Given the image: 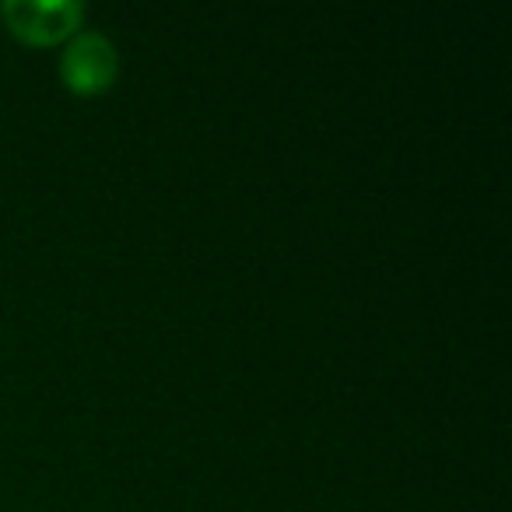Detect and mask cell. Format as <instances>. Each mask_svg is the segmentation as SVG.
I'll list each match as a JSON object with an SVG mask.
<instances>
[{
  "mask_svg": "<svg viewBox=\"0 0 512 512\" xmlns=\"http://www.w3.org/2000/svg\"><path fill=\"white\" fill-rule=\"evenodd\" d=\"M0 18L11 36L29 46H53L74 36L85 18V8L74 0H11L0 8Z\"/></svg>",
  "mask_w": 512,
  "mask_h": 512,
  "instance_id": "obj_1",
  "label": "cell"
},
{
  "mask_svg": "<svg viewBox=\"0 0 512 512\" xmlns=\"http://www.w3.org/2000/svg\"><path fill=\"white\" fill-rule=\"evenodd\" d=\"M116 71H120V57H116L113 43L106 36H99V32L74 36L71 46L64 50V60H60L64 85L74 95H85V99L109 92V85L116 81Z\"/></svg>",
  "mask_w": 512,
  "mask_h": 512,
  "instance_id": "obj_2",
  "label": "cell"
}]
</instances>
